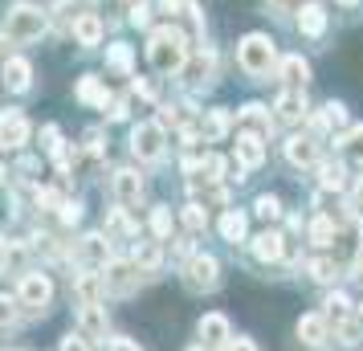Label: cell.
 <instances>
[{
  "label": "cell",
  "mask_w": 363,
  "mask_h": 351,
  "mask_svg": "<svg viewBox=\"0 0 363 351\" xmlns=\"http://www.w3.org/2000/svg\"><path fill=\"white\" fill-rule=\"evenodd\" d=\"M188 41H184V33L176 29V25H167V29H155L147 41V62L155 74H184V66H188Z\"/></svg>",
  "instance_id": "6da1fadb"
},
{
  "label": "cell",
  "mask_w": 363,
  "mask_h": 351,
  "mask_svg": "<svg viewBox=\"0 0 363 351\" xmlns=\"http://www.w3.org/2000/svg\"><path fill=\"white\" fill-rule=\"evenodd\" d=\"M45 25L50 21L37 4H13L4 17V37H9V45H33V41H41Z\"/></svg>",
  "instance_id": "7a4b0ae2"
},
{
  "label": "cell",
  "mask_w": 363,
  "mask_h": 351,
  "mask_svg": "<svg viewBox=\"0 0 363 351\" xmlns=\"http://www.w3.org/2000/svg\"><path fill=\"white\" fill-rule=\"evenodd\" d=\"M237 62H241L245 74L265 78L269 69H278V50H274V41H269L265 33H245L241 45H237Z\"/></svg>",
  "instance_id": "3957f363"
},
{
  "label": "cell",
  "mask_w": 363,
  "mask_h": 351,
  "mask_svg": "<svg viewBox=\"0 0 363 351\" xmlns=\"http://www.w3.org/2000/svg\"><path fill=\"white\" fill-rule=\"evenodd\" d=\"M184 286H188L192 294L216 290V286H220V266H216V257H208V253L188 257V266H184Z\"/></svg>",
  "instance_id": "277c9868"
},
{
  "label": "cell",
  "mask_w": 363,
  "mask_h": 351,
  "mask_svg": "<svg viewBox=\"0 0 363 351\" xmlns=\"http://www.w3.org/2000/svg\"><path fill=\"white\" fill-rule=\"evenodd\" d=\"M53 299V282L50 274H41V269H33V274H25L17 286V302L21 306H29V311H45Z\"/></svg>",
  "instance_id": "5b68a950"
},
{
  "label": "cell",
  "mask_w": 363,
  "mask_h": 351,
  "mask_svg": "<svg viewBox=\"0 0 363 351\" xmlns=\"http://www.w3.org/2000/svg\"><path fill=\"white\" fill-rule=\"evenodd\" d=\"M106 274H102V290H111V294H131L135 286L143 282V269L135 266V262H106Z\"/></svg>",
  "instance_id": "8992f818"
},
{
  "label": "cell",
  "mask_w": 363,
  "mask_h": 351,
  "mask_svg": "<svg viewBox=\"0 0 363 351\" xmlns=\"http://www.w3.org/2000/svg\"><path fill=\"white\" fill-rule=\"evenodd\" d=\"M131 151L139 160L155 164V160L164 155V127H160V123H139L131 131Z\"/></svg>",
  "instance_id": "52a82bcc"
},
{
  "label": "cell",
  "mask_w": 363,
  "mask_h": 351,
  "mask_svg": "<svg viewBox=\"0 0 363 351\" xmlns=\"http://www.w3.org/2000/svg\"><path fill=\"white\" fill-rule=\"evenodd\" d=\"M29 143V118L21 111H0V147H25Z\"/></svg>",
  "instance_id": "ba28073f"
},
{
  "label": "cell",
  "mask_w": 363,
  "mask_h": 351,
  "mask_svg": "<svg viewBox=\"0 0 363 351\" xmlns=\"http://www.w3.org/2000/svg\"><path fill=\"white\" fill-rule=\"evenodd\" d=\"M196 335H200V347L204 351H220L233 339L229 335V318L225 315H204L200 318V327H196Z\"/></svg>",
  "instance_id": "9c48e42d"
},
{
  "label": "cell",
  "mask_w": 363,
  "mask_h": 351,
  "mask_svg": "<svg viewBox=\"0 0 363 351\" xmlns=\"http://www.w3.org/2000/svg\"><path fill=\"white\" fill-rule=\"evenodd\" d=\"M78 335L86 343H106V311L99 302H90V306L78 311Z\"/></svg>",
  "instance_id": "30bf717a"
},
{
  "label": "cell",
  "mask_w": 363,
  "mask_h": 351,
  "mask_svg": "<svg viewBox=\"0 0 363 351\" xmlns=\"http://www.w3.org/2000/svg\"><path fill=\"white\" fill-rule=\"evenodd\" d=\"M172 21H176V29L184 33V41H188V45H200V41H204V13H200L192 0H184V9Z\"/></svg>",
  "instance_id": "8fae6325"
},
{
  "label": "cell",
  "mask_w": 363,
  "mask_h": 351,
  "mask_svg": "<svg viewBox=\"0 0 363 351\" xmlns=\"http://www.w3.org/2000/svg\"><path fill=\"white\" fill-rule=\"evenodd\" d=\"M115 201L123 204V208H131V204H139V196H143V176L135 172V167H123V172H115Z\"/></svg>",
  "instance_id": "7c38bea8"
},
{
  "label": "cell",
  "mask_w": 363,
  "mask_h": 351,
  "mask_svg": "<svg viewBox=\"0 0 363 351\" xmlns=\"http://www.w3.org/2000/svg\"><path fill=\"white\" fill-rule=\"evenodd\" d=\"M286 160H290L294 167L318 164V139H311V135H294V139H286Z\"/></svg>",
  "instance_id": "4fadbf2b"
},
{
  "label": "cell",
  "mask_w": 363,
  "mask_h": 351,
  "mask_svg": "<svg viewBox=\"0 0 363 351\" xmlns=\"http://www.w3.org/2000/svg\"><path fill=\"white\" fill-rule=\"evenodd\" d=\"M278 78L286 90H302V86L311 82V66L298 57V53H290V57H281L278 62Z\"/></svg>",
  "instance_id": "5bb4252c"
},
{
  "label": "cell",
  "mask_w": 363,
  "mask_h": 351,
  "mask_svg": "<svg viewBox=\"0 0 363 351\" xmlns=\"http://www.w3.org/2000/svg\"><path fill=\"white\" fill-rule=\"evenodd\" d=\"M237 164L241 167H262L265 164V143H262V135H237Z\"/></svg>",
  "instance_id": "9a60e30c"
},
{
  "label": "cell",
  "mask_w": 363,
  "mask_h": 351,
  "mask_svg": "<svg viewBox=\"0 0 363 351\" xmlns=\"http://www.w3.org/2000/svg\"><path fill=\"white\" fill-rule=\"evenodd\" d=\"M4 86H9L13 94H25V90L33 86V66H29L25 57H9V62H4Z\"/></svg>",
  "instance_id": "2e32d148"
},
{
  "label": "cell",
  "mask_w": 363,
  "mask_h": 351,
  "mask_svg": "<svg viewBox=\"0 0 363 351\" xmlns=\"http://www.w3.org/2000/svg\"><path fill=\"white\" fill-rule=\"evenodd\" d=\"M330 335V323L323 315H302L298 318V339L306 343V347H323Z\"/></svg>",
  "instance_id": "e0dca14e"
},
{
  "label": "cell",
  "mask_w": 363,
  "mask_h": 351,
  "mask_svg": "<svg viewBox=\"0 0 363 351\" xmlns=\"http://www.w3.org/2000/svg\"><path fill=\"white\" fill-rule=\"evenodd\" d=\"M74 41L86 45V50H94L102 41V17L99 13H82V17H74Z\"/></svg>",
  "instance_id": "ac0fdd59"
},
{
  "label": "cell",
  "mask_w": 363,
  "mask_h": 351,
  "mask_svg": "<svg viewBox=\"0 0 363 351\" xmlns=\"http://www.w3.org/2000/svg\"><path fill=\"white\" fill-rule=\"evenodd\" d=\"M298 29H302V37H323L327 33V9L323 4H302L298 9Z\"/></svg>",
  "instance_id": "d6986e66"
},
{
  "label": "cell",
  "mask_w": 363,
  "mask_h": 351,
  "mask_svg": "<svg viewBox=\"0 0 363 351\" xmlns=\"http://www.w3.org/2000/svg\"><path fill=\"white\" fill-rule=\"evenodd\" d=\"M281 250H286V237L274 233V229H265V233L253 237V257H257V262H278Z\"/></svg>",
  "instance_id": "ffe728a7"
},
{
  "label": "cell",
  "mask_w": 363,
  "mask_h": 351,
  "mask_svg": "<svg viewBox=\"0 0 363 351\" xmlns=\"http://www.w3.org/2000/svg\"><path fill=\"white\" fill-rule=\"evenodd\" d=\"M274 111H278L281 123H298V118L306 115V99H302V90H286Z\"/></svg>",
  "instance_id": "44dd1931"
},
{
  "label": "cell",
  "mask_w": 363,
  "mask_h": 351,
  "mask_svg": "<svg viewBox=\"0 0 363 351\" xmlns=\"http://www.w3.org/2000/svg\"><path fill=\"white\" fill-rule=\"evenodd\" d=\"M339 127H347V106L343 102H327L314 115V131H339Z\"/></svg>",
  "instance_id": "7402d4cb"
},
{
  "label": "cell",
  "mask_w": 363,
  "mask_h": 351,
  "mask_svg": "<svg viewBox=\"0 0 363 351\" xmlns=\"http://www.w3.org/2000/svg\"><path fill=\"white\" fill-rule=\"evenodd\" d=\"M82 257L90 262V266H106V262H111V241H106L102 233H90L82 241Z\"/></svg>",
  "instance_id": "603a6c76"
},
{
  "label": "cell",
  "mask_w": 363,
  "mask_h": 351,
  "mask_svg": "<svg viewBox=\"0 0 363 351\" xmlns=\"http://www.w3.org/2000/svg\"><path fill=\"white\" fill-rule=\"evenodd\" d=\"M245 229H249L245 213H237V208H225V217H220V237L237 245V241H245Z\"/></svg>",
  "instance_id": "cb8c5ba5"
},
{
  "label": "cell",
  "mask_w": 363,
  "mask_h": 351,
  "mask_svg": "<svg viewBox=\"0 0 363 351\" xmlns=\"http://www.w3.org/2000/svg\"><path fill=\"white\" fill-rule=\"evenodd\" d=\"M106 290H102V278L94 274V269H86V274H78V299H82V306H90V302H99Z\"/></svg>",
  "instance_id": "d4e9b609"
},
{
  "label": "cell",
  "mask_w": 363,
  "mask_h": 351,
  "mask_svg": "<svg viewBox=\"0 0 363 351\" xmlns=\"http://www.w3.org/2000/svg\"><path fill=\"white\" fill-rule=\"evenodd\" d=\"M241 123H245L249 131L253 135H269V111H265V106H257V102H249L245 111H241Z\"/></svg>",
  "instance_id": "484cf974"
},
{
  "label": "cell",
  "mask_w": 363,
  "mask_h": 351,
  "mask_svg": "<svg viewBox=\"0 0 363 351\" xmlns=\"http://www.w3.org/2000/svg\"><path fill=\"white\" fill-rule=\"evenodd\" d=\"M78 99L90 102V106H106V86H102V78H94V74L82 78L78 82Z\"/></svg>",
  "instance_id": "4316f807"
},
{
  "label": "cell",
  "mask_w": 363,
  "mask_h": 351,
  "mask_svg": "<svg viewBox=\"0 0 363 351\" xmlns=\"http://www.w3.org/2000/svg\"><path fill=\"white\" fill-rule=\"evenodd\" d=\"M311 241L318 245V250H330V241H335V221H330L327 213L311 221Z\"/></svg>",
  "instance_id": "83f0119b"
},
{
  "label": "cell",
  "mask_w": 363,
  "mask_h": 351,
  "mask_svg": "<svg viewBox=\"0 0 363 351\" xmlns=\"http://www.w3.org/2000/svg\"><path fill=\"white\" fill-rule=\"evenodd\" d=\"M327 323H343V318H351V299H347L343 290H335V294H330L327 299Z\"/></svg>",
  "instance_id": "f1b7e54d"
},
{
  "label": "cell",
  "mask_w": 363,
  "mask_h": 351,
  "mask_svg": "<svg viewBox=\"0 0 363 351\" xmlns=\"http://www.w3.org/2000/svg\"><path fill=\"white\" fill-rule=\"evenodd\" d=\"M229 123H233L229 111H208V118L200 123V127H204V139H220V135L229 131Z\"/></svg>",
  "instance_id": "f546056e"
},
{
  "label": "cell",
  "mask_w": 363,
  "mask_h": 351,
  "mask_svg": "<svg viewBox=\"0 0 363 351\" xmlns=\"http://www.w3.org/2000/svg\"><path fill=\"white\" fill-rule=\"evenodd\" d=\"M135 266L143 269V274H151V269L160 266V241H143V245L135 250Z\"/></svg>",
  "instance_id": "4dcf8cb0"
},
{
  "label": "cell",
  "mask_w": 363,
  "mask_h": 351,
  "mask_svg": "<svg viewBox=\"0 0 363 351\" xmlns=\"http://www.w3.org/2000/svg\"><path fill=\"white\" fill-rule=\"evenodd\" d=\"M184 69H188V82H204V78H213V53L200 50L196 62H192V66H184Z\"/></svg>",
  "instance_id": "1f68e13d"
},
{
  "label": "cell",
  "mask_w": 363,
  "mask_h": 351,
  "mask_svg": "<svg viewBox=\"0 0 363 351\" xmlns=\"http://www.w3.org/2000/svg\"><path fill=\"white\" fill-rule=\"evenodd\" d=\"M339 147H343V155H347V160H355V164H363V127H351V131L343 135V143H339Z\"/></svg>",
  "instance_id": "d6a6232c"
},
{
  "label": "cell",
  "mask_w": 363,
  "mask_h": 351,
  "mask_svg": "<svg viewBox=\"0 0 363 351\" xmlns=\"http://www.w3.org/2000/svg\"><path fill=\"white\" fill-rule=\"evenodd\" d=\"M151 233H155V241H172V208H155L151 213Z\"/></svg>",
  "instance_id": "836d02e7"
},
{
  "label": "cell",
  "mask_w": 363,
  "mask_h": 351,
  "mask_svg": "<svg viewBox=\"0 0 363 351\" xmlns=\"http://www.w3.org/2000/svg\"><path fill=\"white\" fill-rule=\"evenodd\" d=\"M343 176H347L343 164H323V167H318V184L327 188V192H330V188L339 192V188H343Z\"/></svg>",
  "instance_id": "e575fe53"
},
{
  "label": "cell",
  "mask_w": 363,
  "mask_h": 351,
  "mask_svg": "<svg viewBox=\"0 0 363 351\" xmlns=\"http://www.w3.org/2000/svg\"><path fill=\"white\" fill-rule=\"evenodd\" d=\"M335 339H339L343 347H355V343H359V318H343V323H335Z\"/></svg>",
  "instance_id": "d590c367"
},
{
  "label": "cell",
  "mask_w": 363,
  "mask_h": 351,
  "mask_svg": "<svg viewBox=\"0 0 363 351\" xmlns=\"http://www.w3.org/2000/svg\"><path fill=\"white\" fill-rule=\"evenodd\" d=\"M204 225H208V213H204V204H188V208H184V229H188V233H200Z\"/></svg>",
  "instance_id": "8d00e7d4"
},
{
  "label": "cell",
  "mask_w": 363,
  "mask_h": 351,
  "mask_svg": "<svg viewBox=\"0 0 363 351\" xmlns=\"http://www.w3.org/2000/svg\"><path fill=\"white\" fill-rule=\"evenodd\" d=\"M311 274L318 282H335L339 278V262L335 257H318V262H311Z\"/></svg>",
  "instance_id": "74e56055"
},
{
  "label": "cell",
  "mask_w": 363,
  "mask_h": 351,
  "mask_svg": "<svg viewBox=\"0 0 363 351\" xmlns=\"http://www.w3.org/2000/svg\"><path fill=\"white\" fill-rule=\"evenodd\" d=\"M106 62L115 69H131V50H127V45H111V50H106Z\"/></svg>",
  "instance_id": "f35d334b"
},
{
  "label": "cell",
  "mask_w": 363,
  "mask_h": 351,
  "mask_svg": "<svg viewBox=\"0 0 363 351\" xmlns=\"http://www.w3.org/2000/svg\"><path fill=\"white\" fill-rule=\"evenodd\" d=\"M278 213H281L278 196H257V217H262V221H274Z\"/></svg>",
  "instance_id": "ab89813d"
},
{
  "label": "cell",
  "mask_w": 363,
  "mask_h": 351,
  "mask_svg": "<svg viewBox=\"0 0 363 351\" xmlns=\"http://www.w3.org/2000/svg\"><path fill=\"white\" fill-rule=\"evenodd\" d=\"M131 21H135V25H147V21H151V4H147V0H135V4H131Z\"/></svg>",
  "instance_id": "60d3db41"
},
{
  "label": "cell",
  "mask_w": 363,
  "mask_h": 351,
  "mask_svg": "<svg viewBox=\"0 0 363 351\" xmlns=\"http://www.w3.org/2000/svg\"><path fill=\"white\" fill-rule=\"evenodd\" d=\"M78 217H82V204H78V201H66V204H62V221H66V225H74Z\"/></svg>",
  "instance_id": "b9f144b4"
},
{
  "label": "cell",
  "mask_w": 363,
  "mask_h": 351,
  "mask_svg": "<svg viewBox=\"0 0 363 351\" xmlns=\"http://www.w3.org/2000/svg\"><path fill=\"white\" fill-rule=\"evenodd\" d=\"M274 13H298V0H265Z\"/></svg>",
  "instance_id": "7bdbcfd3"
},
{
  "label": "cell",
  "mask_w": 363,
  "mask_h": 351,
  "mask_svg": "<svg viewBox=\"0 0 363 351\" xmlns=\"http://www.w3.org/2000/svg\"><path fill=\"white\" fill-rule=\"evenodd\" d=\"M131 4H135V0H106V9H111V13H106V17H118V13H123V9H127V13H131Z\"/></svg>",
  "instance_id": "ee69618b"
},
{
  "label": "cell",
  "mask_w": 363,
  "mask_h": 351,
  "mask_svg": "<svg viewBox=\"0 0 363 351\" xmlns=\"http://www.w3.org/2000/svg\"><path fill=\"white\" fill-rule=\"evenodd\" d=\"M220 351H257V347H253L249 339H229V343H225Z\"/></svg>",
  "instance_id": "f6af8a7d"
},
{
  "label": "cell",
  "mask_w": 363,
  "mask_h": 351,
  "mask_svg": "<svg viewBox=\"0 0 363 351\" xmlns=\"http://www.w3.org/2000/svg\"><path fill=\"white\" fill-rule=\"evenodd\" d=\"M13 318H17L13 302H9V299H0V323H13Z\"/></svg>",
  "instance_id": "bcb514c9"
},
{
  "label": "cell",
  "mask_w": 363,
  "mask_h": 351,
  "mask_svg": "<svg viewBox=\"0 0 363 351\" xmlns=\"http://www.w3.org/2000/svg\"><path fill=\"white\" fill-rule=\"evenodd\" d=\"M160 9H164L167 17H176V13L184 9V0H160Z\"/></svg>",
  "instance_id": "7dc6e473"
},
{
  "label": "cell",
  "mask_w": 363,
  "mask_h": 351,
  "mask_svg": "<svg viewBox=\"0 0 363 351\" xmlns=\"http://www.w3.org/2000/svg\"><path fill=\"white\" fill-rule=\"evenodd\" d=\"M351 201H355V208L363 213V176L355 180V188H351Z\"/></svg>",
  "instance_id": "c3c4849f"
},
{
  "label": "cell",
  "mask_w": 363,
  "mask_h": 351,
  "mask_svg": "<svg viewBox=\"0 0 363 351\" xmlns=\"http://www.w3.org/2000/svg\"><path fill=\"white\" fill-rule=\"evenodd\" d=\"M111 351H139L131 339H111Z\"/></svg>",
  "instance_id": "681fc988"
},
{
  "label": "cell",
  "mask_w": 363,
  "mask_h": 351,
  "mask_svg": "<svg viewBox=\"0 0 363 351\" xmlns=\"http://www.w3.org/2000/svg\"><path fill=\"white\" fill-rule=\"evenodd\" d=\"M4 262H9V250H4V245H0V269H4Z\"/></svg>",
  "instance_id": "f907efd6"
},
{
  "label": "cell",
  "mask_w": 363,
  "mask_h": 351,
  "mask_svg": "<svg viewBox=\"0 0 363 351\" xmlns=\"http://www.w3.org/2000/svg\"><path fill=\"white\" fill-rule=\"evenodd\" d=\"M359 278H363V257H359Z\"/></svg>",
  "instance_id": "816d5d0a"
},
{
  "label": "cell",
  "mask_w": 363,
  "mask_h": 351,
  "mask_svg": "<svg viewBox=\"0 0 363 351\" xmlns=\"http://www.w3.org/2000/svg\"><path fill=\"white\" fill-rule=\"evenodd\" d=\"M339 4H355V0H339Z\"/></svg>",
  "instance_id": "f5cc1de1"
},
{
  "label": "cell",
  "mask_w": 363,
  "mask_h": 351,
  "mask_svg": "<svg viewBox=\"0 0 363 351\" xmlns=\"http://www.w3.org/2000/svg\"><path fill=\"white\" fill-rule=\"evenodd\" d=\"M359 323H363V306H359Z\"/></svg>",
  "instance_id": "db71d44e"
},
{
  "label": "cell",
  "mask_w": 363,
  "mask_h": 351,
  "mask_svg": "<svg viewBox=\"0 0 363 351\" xmlns=\"http://www.w3.org/2000/svg\"><path fill=\"white\" fill-rule=\"evenodd\" d=\"M192 351H204V347H192Z\"/></svg>",
  "instance_id": "11a10c76"
}]
</instances>
